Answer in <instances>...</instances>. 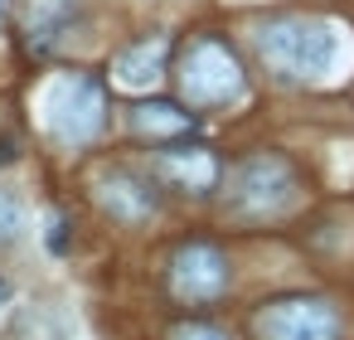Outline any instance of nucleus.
I'll use <instances>...</instances> for the list:
<instances>
[{"label": "nucleus", "mask_w": 354, "mask_h": 340, "mask_svg": "<svg viewBox=\"0 0 354 340\" xmlns=\"http://www.w3.org/2000/svg\"><path fill=\"white\" fill-rule=\"evenodd\" d=\"M170 282L189 301H214L228 287V258L214 243H185L170 258Z\"/></svg>", "instance_id": "423d86ee"}, {"label": "nucleus", "mask_w": 354, "mask_h": 340, "mask_svg": "<svg viewBox=\"0 0 354 340\" xmlns=\"http://www.w3.org/2000/svg\"><path fill=\"white\" fill-rule=\"evenodd\" d=\"M170 340H233V335L218 330V325H209V321H185V325L170 330Z\"/></svg>", "instance_id": "9b49d317"}, {"label": "nucleus", "mask_w": 354, "mask_h": 340, "mask_svg": "<svg viewBox=\"0 0 354 340\" xmlns=\"http://www.w3.org/2000/svg\"><path fill=\"white\" fill-rule=\"evenodd\" d=\"M20 229H25L20 209H15L10 199H0V243H15V238H20Z\"/></svg>", "instance_id": "f8f14e48"}, {"label": "nucleus", "mask_w": 354, "mask_h": 340, "mask_svg": "<svg viewBox=\"0 0 354 340\" xmlns=\"http://www.w3.org/2000/svg\"><path fill=\"white\" fill-rule=\"evenodd\" d=\"M49 248H54V253H68V224H64V219H54V229H49Z\"/></svg>", "instance_id": "ddd939ff"}, {"label": "nucleus", "mask_w": 354, "mask_h": 340, "mask_svg": "<svg viewBox=\"0 0 354 340\" xmlns=\"http://www.w3.org/2000/svg\"><path fill=\"white\" fill-rule=\"evenodd\" d=\"M165 54H170V39L165 35H151V39H136L131 49H122L117 64H112L117 88H131V93L156 88V78L165 73Z\"/></svg>", "instance_id": "1a4fd4ad"}, {"label": "nucleus", "mask_w": 354, "mask_h": 340, "mask_svg": "<svg viewBox=\"0 0 354 340\" xmlns=\"http://www.w3.org/2000/svg\"><path fill=\"white\" fill-rule=\"evenodd\" d=\"M257 330H262V340H335L339 321L315 296H286V301L262 311Z\"/></svg>", "instance_id": "39448f33"}, {"label": "nucleus", "mask_w": 354, "mask_h": 340, "mask_svg": "<svg viewBox=\"0 0 354 340\" xmlns=\"http://www.w3.org/2000/svg\"><path fill=\"white\" fill-rule=\"evenodd\" d=\"M97 199H102V209H107L112 219H122V224H141V219L156 214V190H151L141 175H131V170L102 175V180H97Z\"/></svg>", "instance_id": "0eeeda50"}, {"label": "nucleus", "mask_w": 354, "mask_h": 340, "mask_svg": "<svg viewBox=\"0 0 354 340\" xmlns=\"http://www.w3.org/2000/svg\"><path fill=\"white\" fill-rule=\"evenodd\" d=\"M44 122L54 132V141L64 146H83L102 132L107 122V88L93 73H68L49 88L44 98Z\"/></svg>", "instance_id": "f03ea898"}, {"label": "nucleus", "mask_w": 354, "mask_h": 340, "mask_svg": "<svg viewBox=\"0 0 354 340\" xmlns=\"http://www.w3.org/2000/svg\"><path fill=\"white\" fill-rule=\"evenodd\" d=\"M160 175L175 180L180 190H194V195H209L218 185V156L209 146H165L156 156Z\"/></svg>", "instance_id": "6e6552de"}, {"label": "nucleus", "mask_w": 354, "mask_h": 340, "mask_svg": "<svg viewBox=\"0 0 354 340\" xmlns=\"http://www.w3.org/2000/svg\"><path fill=\"white\" fill-rule=\"evenodd\" d=\"M6 296H10V287H6V282H0V301H6Z\"/></svg>", "instance_id": "4468645a"}, {"label": "nucleus", "mask_w": 354, "mask_h": 340, "mask_svg": "<svg viewBox=\"0 0 354 340\" xmlns=\"http://www.w3.org/2000/svg\"><path fill=\"white\" fill-rule=\"evenodd\" d=\"M180 93L194 107H223L243 93V64L223 39H194L180 59Z\"/></svg>", "instance_id": "7ed1b4c3"}, {"label": "nucleus", "mask_w": 354, "mask_h": 340, "mask_svg": "<svg viewBox=\"0 0 354 340\" xmlns=\"http://www.w3.org/2000/svg\"><path fill=\"white\" fill-rule=\"evenodd\" d=\"M131 127H136L141 136H151V141H175V136H185V132L194 127V117H189L180 102L151 98V102H136V112H131Z\"/></svg>", "instance_id": "9d476101"}, {"label": "nucleus", "mask_w": 354, "mask_h": 340, "mask_svg": "<svg viewBox=\"0 0 354 340\" xmlns=\"http://www.w3.org/2000/svg\"><path fill=\"white\" fill-rule=\"evenodd\" d=\"M296 199V170L281 156H248L228 180V204L248 219H272Z\"/></svg>", "instance_id": "20e7f679"}, {"label": "nucleus", "mask_w": 354, "mask_h": 340, "mask_svg": "<svg viewBox=\"0 0 354 340\" xmlns=\"http://www.w3.org/2000/svg\"><path fill=\"white\" fill-rule=\"evenodd\" d=\"M257 54L286 83H320L335 69L339 39L315 15H277L257 30Z\"/></svg>", "instance_id": "f257e3e1"}]
</instances>
